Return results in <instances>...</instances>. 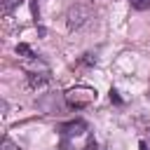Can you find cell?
<instances>
[{
  "label": "cell",
  "mask_w": 150,
  "mask_h": 150,
  "mask_svg": "<svg viewBox=\"0 0 150 150\" xmlns=\"http://www.w3.org/2000/svg\"><path fill=\"white\" fill-rule=\"evenodd\" d=\"M59 136H61V143H59L61 150H82L91 141L89 124L84 120H70L59 124Z\"/></svg>",
  "instance_id": "6da1fadb"
},
{
  "label": "cell",
  "mask_w": 150,
  "mask_h": 150,
  "mask_svg": "<svg viewBox=\"0 0 150 150\" xmlns=\"http://www.w3.org/2000/svg\"><path fill=\"white\" fill-rule=\"evenodd\" d=\"M129 5H131L136 12H145V9H150V0H129Z\"/></svg>",
  "instance_id": "52a82bcc"
},
{
  "label": "cell",
  "mask_w": 150,
  "mask_h": 150,
  "mask_svg": "<svg viewBox=\"0 0 150 150\" xmlns=\"http://www.w3.org/2000/svg\"><path fill=\"white\" fill-rule=\"evenodd\" d=\"M23 0H2V14H12Z\"/></svg>",
  "instance_id": "8992f818"
},
{
  "label": "cell",
  "mask_w": 150,
  "mask_h": 150,
  "mask_svg": "<svg viewBox=\"0 0 150 150\" xmlns=\"http://www.w3.org/2000/svg\"><path fill=\"white\" fill-rule=\"evenodd\" d=\"M28 82L30 87H42L49 82V73H28Z\"/></svg>",
  "instance_id": "277c9868"
},
{
  "label": "cell",
  "mask_w": 150,
  "mask_h": 150,
  "mask_svg": "<svg viewBox=\"0 0 150 150\" xmlns=\"http://www.w3.org/2000/svg\"><path fill=\"white\" fill-rule=\"evenodd\" d=\"M110 101H112V103H117V105H122V98H120V94H117L115 89H110Z\"/></svg>",
  "instance_id": "ba28073f"
},
{
  "label": "cell",
  "mask_w": 150,
  "mask_h": 150,
  "mask_svg": "<svg viewBox=\"0 0 150 150\" xmlns=\"http://www.w3.org/2000/svg\"><path fill=\"white\" fill-rule=\"evenodd\" d=\"M5 150H14V148H12V143H9V138H5Z\"/></svg>",
  "instance_id": "30bf717a"
},
{
  "label": "cell",
  "mask_w": 150,
  "mask_h": 150,
  "mask_svg": "<svg viewBox=\"0 0 150 150\" xmlns=\"http://www.w3.org/2000/svg\"><path fill=\"white\" fill-rule=\"evenodd\" d=\"M66 19H68V28H70V30H77V28H82V26L91 19V9L84 7V5H75V7L68 9Z\"/></svg>",
  "instance_id": "3957f363"
},
{
  "label": "cell",
  "mask_w": 150,
  "mask_h": 150,
  "mask_svg": "<svg viewBox=\"0 0 150 150\" xmlns=\"http://www.w3.org/2000/svg\"><path fill=\"white\" fill-rule=\"evenodd\" d=\"M33 16H35V21H38V0H33Z\"/></svg>",
  "instance_id": "9c48e42d"
},
{
  "label": "cell",
  "mask_w": 150,
  "mask_h": 150,
  "mask_svg": "<svg viewBox=\"0 0 150 150\" xmlns=\"http://www.w3.org/2000/svg\"><path fill=\"white\" fill-rule=\"evenodd\" d=\"M94 101H96V89L94 87L80 84V87H73V89L66 91V103L70 108H75V110H82V108L91 105Z\"/></svg>",
  "instance_id": "7a4b0ae2"
},
{
  "label": "cell",
  "mask_w": 150,
  "mask_h": 150,
  "mask_svg": "<svg viewBox=\"0 0 150 150\" xmlns=\"http://www.w3.org/2000/svg\"><path fill=\"white\" fill-rule=\"evenodd\" d=\"M138 150H148V145H145V141H141V143H138Z\"/></svg>",
  "instance_id": "8fae6325"
},
{
  "label": "cell",
  "mask_w": 150,
  "mask_h": 150,
  "mask_svg": "<svg viewBox=\"0 0 150 150\" xmlns=\"http://www.w3.org/2000/svg\"><path fill=\"white\" fill-rule=\"evenodd\" d=\"M16 54H19V56H23V59H30V61H33V59H38V54H35L26 42H19V45H16Z\"/></svg>",
  "instance_id": "5b68a950"
}]
</instances>
